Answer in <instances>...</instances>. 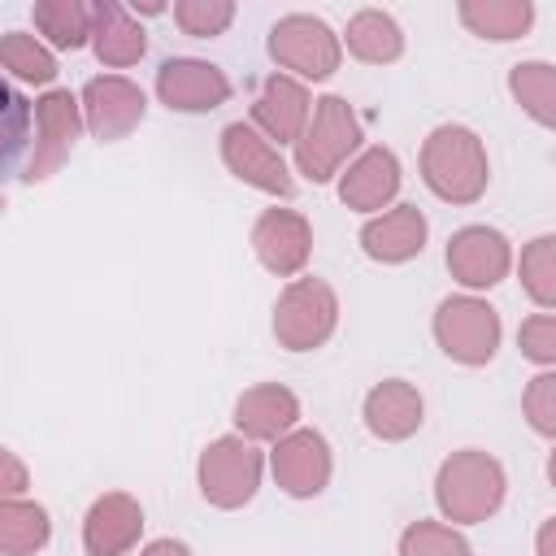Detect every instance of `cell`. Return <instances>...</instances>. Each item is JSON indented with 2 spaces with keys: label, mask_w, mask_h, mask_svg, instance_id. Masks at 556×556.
<instances>
[{
  "label": "cell",
  "mask_w": 556,
  "mask_h": 556,
  "mask_svg": "<svg viewBox=\"0 0 556 556\" xmlns=\"http://www.w3.org/2000/svg\"><path fill=\"white\" fill-rule=\"evenodd\" d=\"M417 174L426 182V191L443 204H478L491 187V161H486V143L478 130L460 126V122H443L421 139L417 152Z\"/></svg>",
  "instance_id": "cell-1"
},
{
  "label": "cell",
  "mask_w": 556,
  "mask_h": 556,
  "mask_svg": "<svg viewBox=\"0 0 556 556\" xmlns=\"http://www.w3.org/2000/svg\"><path fill=\"white\" fill-rule=\"evenodd\" d=\"M508 473L504 465L482 447H460L443 456L434 473V508L447 526H482L504 508Z\"/></svg>",
  "instance_id": "cell-2"
},
{
  "label": "cell",
  "mask_w": 556,
  "mask_h": 556,
  "mask_svg": "<svg viewBox=\"0 0 556 556\" xmlns=\"http://www.w3.org/2000/svg\"><path fill=\"white\" fill-rule=\"evenodd\" d=\"M365 152V126L343 96H317L313 117L291 148V165L308 182H339V174Z\"/></svg>",
  "instance_id": "cell-3"
},
{
  "label": "cell",
  "mask_w": 556,
  "mask_h": 556,
  "mask_svg": "<svg viewBox=\"0 0 556 556\" xmlns=\"http://www.w3.org/2000/svg\"><path fill=\"white\" fill-rule=\"evenodd\" d=\"M87 122H83V100L65 87H52L43 96H35L30 109V139L26 152L17 161V182H48L74 152V143L83 139Z\"/></svg>",
  "instance_id": "cell-4"
},
{
  "label": "cell",
  "mask_w": 556,
  "mask_h": 556,
  "mask_svg": "<svg viewBox=\"0 0 556 556\" xmlns=\"http://www.w3.org/2000/svg\"><path fill=\"white\" fill-rule=\"evenodd\" d=\"M430 334L439 343V352L465 369H478V365H491L500 343H504V321H500V308L486 300V295H469V291H456V295H443L434 317H430Z\"/></svg>",
  "instance_id": "cell-5"
},
{
  "label": "cell",
  "mask_w": 556,
  "mask_h": 556,
  "mask_svg": "<svg viewBox=\"0 0 556 556\" xmlns=\"http://www.w3.org/2000/svg\"><path fill=\"white\" fill-rule=\"evenodd\" d=\"M265 469H269V456L261 452V443H252L243 434H217L195 460L200 500L222 513H235L256 500Z\"/></svg>",
  "instance_id": "cell-6"
},
{
  "label": "cell",
  "mask_w": 556,
  "mask_h": 556,
  "mask_svg": "<svg viewBox=\"0 0 556 556\" xmlns=\"http://www.w3.org/2000/svg\"><path fill=\"white\" fill-rule=\"evenodd\" d=\"M269 330H274L278 348H287V352L326 348L334 339V330H339V295H334V287L326 278H317V274L291 278L274 300Z\"/></svg>",
  "instance_id": "cell-7"
},
{
  "label": "cell",
  "mask_w": 556,
  "mask_h": 556,
  "mask_svg": "<svg viewBox=\"0 0 556 556\" xmlns=\"http://www.w3.org/2000/svg\"><path fill=\"white\" fill-rule=\"evenodd\" d=\"M274 65L300 83H326L343 65V35L317 13H282L265 39Z\"/></svg>",
  "instance_id": "cell-8"
},
{
  "label": "cell",
  "mask_w": 556,
  "mask_h": 556,
  "mask_svg": "<svg viewBox=\"0 0 556 556\" xmlns=\"http://www.w3.org/2000/svg\"><path fill=\"white\" fill-rule=\"evenodd\" d=\"M443 265L452 274V282L469 295H482L491 287H500L513 269H517V248L500 226L486 222H469L460 230H452L447 248H443Z\"/></svg>",
  "instance_id": "cell-9"
},
{
  "label": "cell",
  "mask_w": 556,
  "mask_h": 556,
  "mask_svg": "<svg viewBox=\"0 0 556 556\" xmlns=\"http://www.w3.org/2000/svg\"><path fill=\"white\" fill-rule=\"evenodd\" d=\"M217 152H222V165L243 187H256V191H265L274 200H291L295 195V165L252 122H226L222 135H217Z\"/></svg>",
  "instance_id": "cell-10"
},
{
  "label": "cell",
  "mask_w": 556,
  "mask_h": 556,
  "mask_svg": "<svg viewBox=\"0 0 556 556\" xmlns=\"http://www.w3.org/2000/svg\"><path fill=\"white\" fill-rule=\"evenodd\" d=\"M269 473L278 482L282 495L291 500H313L330 486L334 478V452H330V439L313 426H295L291 434H282L274 447H269Z\"/></svg>",
  "instance_id": "cell-11"
},
{
  "label": "cell",
  "mask_w": 556,
  "mask_h": 556,
  "mask_svg": "<svg viewBox=\"0 0 556 556\" xmlns=\"http://www.w3.org/2000/svg\"><path fill=\"white\" fill-rule=\"evenodd\" d=\"M78 100H83L87 135L100 139V143L126 139L148 117V91L135 78H126V74H96V78H87Z\"/></svg>",
  "instance_id": "cell-12"
},
{
  "label": "cell",
  "mask_w": 556,
  "mask_h": 556,
  "mask_svg": "<svg viewBox=\"0 0 556 556\" xmlns=\"http://www.w3.org/2000/svg\"><path fill=\"white\" fill-rule=\"evenodd\" d=\"M152 91L169 113H213L230 100L235 87L226 70L204 56H165L152 78Z\"/></svg>",
  "instance_id": "cell-13"
},
{
  "label": "cell",
  "mask_w": 556,
  "mask_h": 556,
  "mask_svg": "<svg viewBox=\"0 0 556 556\" xmlns=\"http://www.w3.org/2000/svg\"><path fill=\"white\" fill-rule=\"evenodd\" d=\"M252 252L274 278H300L313 261V222L300 208H261L252 222Z\"/></svg>",
  "instance_id": "cell-14"
},
{
  "label": "cell",
  "mask_w": 556,
  "mask_h": 556,
  "mask_svg": "<svg viewBox=\"0 0 556 556\" xmlns=\"http://www.w3.org/2000/svg\"><path fill=\"white\" fill-rule=\"evenodd\" d=\"M313 104H317V100H313L308 83H300V78L274 70V74L256 87L252 109H248V122H252L269 143L295 148L300 135H304V126H308V117H313Z\"/></svg>",
  "instance_id": "cell-15"
},
{
  "label": "cell",
  "mask_w": 556,
  "mask_h": 556,
  "mask_svg": "<svg viewBox=\"0 0 556 556\" xmlns=\"http://www.w3.org/2000/svg\"><path fill=\"white\" fill-rule=\"evenodd\" d=\"M400 187H404V165H400L395 148H387V143H365V152H361V156L339 174V182H334L343 208L365 213V217H378V213H387L391 204H400V200H395Z\"/></svg>",
  "instance_id": "cell-16"
},
{
  "label": "cell",
  "mask_w": 556,
  "mask_h": 556,
  "mask_svg": "<svg viewBox=\"0 0 556 556\" xmlns=\"http://www.w3.org/2000/svg\"><path fill=\"white\" fill-rule=\"evenodd\" d=\"M143 504L130 491H104L83 513V552L87 556H130L143 539Z\"/></svg>",
  "instance_id": "cell-17"
},
{
  "label": "cell",
  "mask_w": 556,
  "mask_h": 556,
  "mask_svg": "<svg viewBox=\"0 0 556 556\" xmlns=\"http://www.w3.org/2000/svg\"><path fill=\"white\" fill-rule=\"evenodd\" d=\"M361 252L374 261V265H408L426 252V239H430V222L417 204H391L387 213L378 217H365L361 226Z\"/></svg>",
  "instance_id": "cell-18"
},
{
  "label": "cell",
  "mask_w": 556,
  "mask_h": 556,
  "mask_svg": "<svg viewBox=\"0 0 556 556\" xmlns=\"http://www.w3.org/2000/svg\"><path fill=\"white\" fill-rule=\"evenodd\" d=\"M361 421L378 443H404L426 421V400L408 378H382L361 400Z\"/></svg>",
  "instance_id": "cell-19"
},
{
  "label": "cell",
  "mask_w": 556,
  "mask_h": 556,
  "mask_svg": "<svg viewBox=\"0 0 556 556\" xmlns=\"http://www.w3.org/2000/svg\"><path fill=\"white\" fill-rule=\"evenodd\" d=\"M300 426V395L282 382H256L235 400V434L252 443H278Z\"/></svg>",
  "instance_id": "cell-20"
},
{
  "label": "cell",
  "mask_w": 556,
  "mask_h": 556,
  "mask_svg": "<svg viewBox=\"0 0 556 556\" xmlns=\"http://www.w3.org/2000/svg\"><path fill=\"white\" fill-rule=\"evenodd\" d=\"M91 52L104 70H130L148 56V30L130 13V4L117 0H96V30H91Z\"/></svg>",
  "instance_id": "cell-21"
},
{
  "label": "cell",
  "mask_w": 556,
  "mask_h": 556,
  "mask_svg": "<svg viewBox=\"0 0 556 556\" xmlns=\"http://www.w3.org/2000/svg\"><path fill=\"white\" fill-rule=\"evenodd\" d=\"M343 52L361 65H395L404 56V26L387 9H356L343 26Z\"/></svg>",
  "instance_id": "cell-22"
},
{
  "label": "cell",
  "mask_w": 556,
  "mask_h": 556,
  "mask_svg": "<svg viewBox=\"0 0 556 556\" xmlns=\"http://www.w3.org/2000/svg\"><path fill=\"white\" fill-rule=\"evenodd\" d=\"M30 22H35V35L52 52H78L91 43L96 0H35Z\"/></svg>",
  "instance_id": "cell-23"
},
{
  "label": "cell",
  "mask_w": 556,
  "mask_h": 556,
  "mask_svg": "<svg viewBox=\"0 0 556 556\" xmlns=\"http://www.w3.org/2000/svg\"><path fill=\"white\" fill-rule=\"evenodd\" d=\"M456 17L469 35L491 39V43H513L526 39L534 26V4L530 0H460Z\"/></svg>",
  "instance_id": "cell-24"
},
{
  "label": "cell",
  "mask_w": 556,
  "mask_h": 556,
  "mask_svg": "<svg viewBox=\"0 0 556 556\" xmlns=\"http://www.w3.org/2000/svg\"><path fill=\"white\" fill-rule=\"evenodd\" d=\"M508 96L513 104L539 122L543 130H556V61H517L508 65Z\"/></svg>",
  "instance_id": "cell-25"
},
{
  "label": "cell",
  "mask_w": 556,
  "mask_h": 556,
  "mask_svg": "<svg viewBox=\"0 0 556 556\" xmlns=\"http://www.w3.org/2000/svg\"><path fill=\"white\" fill-rule=\"evenodd\" d=\"M52 539V513L39 500H0V552L35 556Z\"/></svg>",
  "instance_id": "cell-26"
},
{
  "label": "cell",
  "mask_w": 556,
  "mask_h": 556,
  "mask_svg": "<svg viewBox=\"0 0 556 556\" xmlns=\"http://www.w3.org/2000/svg\"><path fill=\"white\" fill-rule=\"evenodd\" d=\"M0 65L9 74V83H26V87H48L52 91V78H56V52L30 35V30H4L0 35Z\"/></svg>",
  "instance_id": "cell-27"
},
{
  "label": "cell",
  "mask_w": 556,
  "mask_h": 556,
  "mask_svg": "<svg viewBox=\"0 0 556 556\" xmlns=\"http://www.w3.org/2000/svg\"><path fill=\"white\" fill-rule=\"evenodd\" d=\"M526 300L539 313H556V235H534L517 252V269Z\"/></svg>",
  "instance_id": "cell-28"
},
{
  "label": "cell",
  "mask_w": 556,
  "mask_h": 556,
  "mask_svg": "<svg viewBox=\"0 0 556 556\" xmlns=\"http://www.w3.org/2000/svg\"><path fill=\"white\" fill-rule=\"evenodd\" d=\"M400 556H473L469 539L460 526H447L443 517H417L400 530V543H395Z\"/></svg>",
  "instance_id": "cell-29"
},
{
  "label": "cell",
  "mask_w": 556,
  "mask_h": 556,
  "mask_svg": "<svg viewBox=\"0 0 556 556\" xmlns=\"http://www.w3.org/2000/svg\"><path fill=\"white\" fill-rule=\"evenodd\" d=\"M235 0H174V26L191 39H217L235 22Z\"/></svg>",
  "instance_id": "cell-30"
},
{
  "label": "cell",
  "mask_w": 556,
  "mask_h": 556,
  "mask_svg": "<svg viewBox=\"0 0 556 556\" xmlns=\"http://www.w3.org/2000/svg\"><path fill=\"white\" fill-rule=\"evenodd\" d=\"M521 417L534 434L556 443V369H539L521 391Z\"/></svg>",
  "instance_id": "cell-31"
},
{
  "label": "cell",
  "mask_w": 556,
  "mask_h": 556,
  "mask_svg": "<svg viewBox=\"0 0 556 556\" xmlns=\"http://www.w3.org/2000/svg\"><path fill=\"white\" fill-rule=\"evenodd\" d=\"M517 348L539 369H556V313H530L517 326Z\"/></svg>",
  "instance_id": "cell-32"
},
{
  "label": "cell",
  "mask_w": 556,
  "mask_h": 556,
  "mask_svg": "<svg viewBox=\"0 0 556 556\" xmlns=\"http://www.w3.org/2000/svg\"><path fill=\"white\" fill-rule=\"evenodd\" d=\"M30 486V469L22 465V456L13 447L0 452V500H26Z\"/></svg>",
  "instance_id": "cell-33"
},
{
  "label": "cell",
  "mask_w": 556,
  "mask_h": 556,
  "mask_svg": "<svg viewBox=\"0 0 556 556\" xmlns=\"http://www.w3.org/2000/svg\"><path fill=\"white\" fill-rule=\"evenodd\" d=\"M139 556H195V552L182 539H152V543L139 547Z\"/></svg>",
  "instance_id": "cell-34"
},
{
  "label": "cell",
  "mask_w": 556,
  "mask_h": 556,
  "mask_svg": "<svg viewBox=\"0 0 556 556\" xmlns=\"http://www.w3.org/2000/svg\"><path fill=\"white\" fill-rule=\"evenodd\" d=\"M534 556H556V517L539 521V530H534Z\"/></svg>",
  "instance_id": "cell-35"
},
{
  "label": "cell",
  "mask_w": 556,
  "mask_h": 556,
  "mask_svg": "<svg viewBox=\"0 0 556 556\" xmlns=\"http://www.w3.org/2000/svg\"><path fill=\"white\" fill-rule=\"evenodd\" d=\"M130 13H135V17H156V13H174V9H169V4H161V0H143V4H139V0H130Z\"/></svg>",
  "instance_id": "cell-36"
},
{
  "label": "cell",
  "mask_w": 556,
  "mask_h": 556,
  "mask_svg": "<svg viewBox=\"0 0 556 556\" xmlns=\"http://www.w3.org/2000/svg\"><path fill=\"white\" fill-rule=\"evenodd\" d=\"M547 482H552V491H556V443H552V452H547Z\"/></svg>",
  "instance_id": "cell-37"
}]
</instances>
